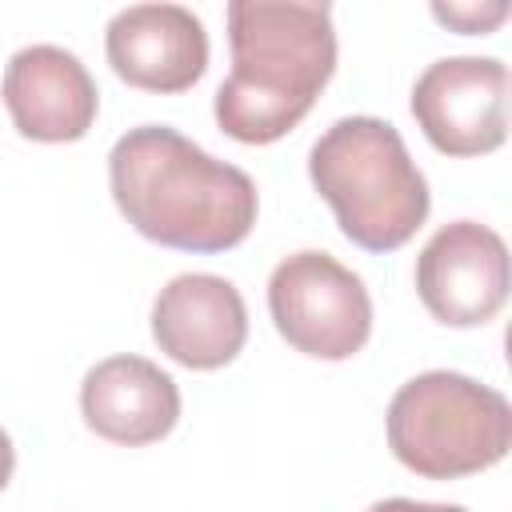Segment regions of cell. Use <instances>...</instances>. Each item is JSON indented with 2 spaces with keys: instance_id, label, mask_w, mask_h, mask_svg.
I'll use <instances>...</instances> for the list:
<instances>
[{
  "instance_id": "6da1fadb",
  "label": "cell",
  "mask_w": 512,
  "mask_h": 512,
  "mask_svg": "<svg viewBox=\"0 0 512 512\" xmlns=\"http://www.w3.org/2000/svg\"><path fill=\"white\" fill-rule=\"evenodd\" d=\"M120 216L176 252H228L248 240L260 196L244 168L216 160L168 124L128 128L108 152Z\"/></svg>"
},
{
  "instance_id": "7a4b0ae2",
  "label": "cell",
  "mask_w": 512,
  "mask_h": 512,
  "mask_svg": "<svg viewBox=\"0 0 512 512\" xmlns=\"http://www.w3.org/2000/svg\"><path fill=\"white\" fill-rule=\"evenodd\" d=\"M232 72L216 88V124L240 144L288 136L336 72V28L328 4L232 0Z\"/></svg>"
},
{
  "instance_id": "3957f363",
  "label": "cell",
  "mask_w": 512,
  "mask_h": 512,
  "mask_svg": "<svg viewBox=\"0 0 512 512\" xmlns=\"http://www.w3.org/2000/svg\"><path fill=\"white\" fill-rule=\"evenodd\" d=\"M308 180L364 252H396L428 220V180L404 136L380 116L336 120L308 152Z\"/></svg>"
},
{
  "instance_id": "277c9868",
  "label": "cell",
  "mask_w": 512,
  "mask_h": 512,
  "mask_svg": "<svg viewBox=\"0 0 512 512\" xmlns=\"http://www.w3.org/2000/svg\"><path fill=\"white\" fill-rule=\"evenodd\" d=\"M392 456L424 480H460L500 464L512 448L504 392L464 372H420L396 388L384 416Z\"/></svg>"
},
{
  "instance_id": "5b68a950",
  "label": "cell",
  "mask_w": 512,
  "mask_h": 512,
  "mask_svg": "<svg viewBox=\"0 0 512 512\" xmlns=\"http://www.w3.org/2000/svg\"><path fill=\"white\" fill-rule=\"evenodd\" d=\"M276 332L312 360H348L372 336V296L364 280L328 252H292L268 276Z\"/></svg>"
},
{
  "instance_id": "8992f818",
  "label": "cell",
  "mask_w": 512,
  "mask_h": 512,
  "mask_svg": "<svg viewBox=\"0 0 512 512\" xmlns=\"http://www.w3.org/2000/svg\"><path fill=\"white\" fill-rule=\"evenodd\" d=\"M412 116L444 156H488L508 140V68L496 56H444L412 84Z\"/></svg>"
},
{
  "instance_id": "52a82bcc",
  "label": "cell",
  "mask_w": 512,
  "mask_h": 512,
  "mask_svg": "<svg viewBox=\"0 0 512 512\" xmlns=\"http://www.w3.org/2000/svg\"><path fill=\"white\" fill-rule=\"evenodd\" d=\"M416 292L448 328L488 324L508 300V248L480 220H452L416 256Z\"/></svg>"
},
{
  "instance_id": "ba28073f",
  "label": "cell",
  "mask_w": 512,
  "mask_h": 512,
  "mask_svg": "<svg viewBox=\"0 0 512 512\" xmlns=\"http://www.w3.org/2000/svg\"><path fill=\"white\" fill-rule=\"evenodd\" d=\"M104 56L124 84L176 96L204 76L208 32L204 20L184 4H132L108 20Z\"/></svg>"
},
{
  "instance_id": "9c48e42d",
  "label": "cell",
  "mask_w": 512,
  "mask_h": 512,
  "mask_svg": "<svg viewBox=\"0 0 512 512\" xmlns=\"http://www.w3.org/2000/svg\"><path fill=\"white\" fill-rule=\"evenodd\" d=\"M4 108L12 128L24 140L40 144H72L88 136L100 92L84 60L60 44H28L20 48L0 80Z\"/></svg>"
},
{
  "instance_id": "30bf717a",
  "label": "cell",
  "mask_w": 512,
  "mask_h": 512,
  "mask_svg": "<svg viewBox=\"0 0 512 512\" xmlns=\"http://www.w3.org/2000/svg\"><path fill=\"white\" fill-rule=\"evenodd\" d=\"M152 340L192 372L224 368L248 340V308L232 280L212 272L172 276L152 300Z\"/></svg>"
},
{
  "instance_id": "8fae6325",
  "label": "cell",
  "mask_w": 512,
  "mask_h": 512,
  "mask_svg": "<svg viewBox=\"0 0 512 512\" xmlns=\"http://www.w3.org/2000/svg\"><path fill=\"white\" fill-rule=\"evenodd\" d=\"M80 416L100 440L124 448L156 444L180 420V388L160 364L144 356H108L84 372Z\"/></svg>"
},
{
  "instance_id": "7c38bea8",
  "label": "cell",
  "mask_w": 512,
  "mask_h": 512,
  "mask_svg": "<svg viewBox=\"0 0 512 512\" xmlns=\"http://www.w3.org/2000/svg\"><path fill=\"white\" fill-rule=\"evenodd\" d=\"M508 4L496 0V4H432V16L464 36H488L496 32L504 20H508Z\"/></svg>"
},
{
  "instance_id": "4fadbf2b",
  "label": "cell",
  "mask_w": 512,
  "mask_h": 512,
  "mask_svg": "<svg viewBox=\"0 0 512 512\" xmlns=\"http://www.w3.org/2000/svg\"><path fill=\"white\" fill-rule=\"evenodd\" d=\"M368 512H468L460 504H432V500H408V496H388L376 500Z\"/></svg>"
},
{
  "instance_id": "5bb4252c",
  "label": "cell",
  "mask_w": 512,
  "mask_h": 512,
  "mask_svg": "<svg viewBox=\"0 0 512 512\" xmlns=\"http://www.w3.org/2000/svg\"><path fill=\"white\" fill-rule=\"evenodd\" d=\"M12 468H16V448H12V436L0 428V492H4L8 480H12Z\"/></svg>"
}]
</instances>
